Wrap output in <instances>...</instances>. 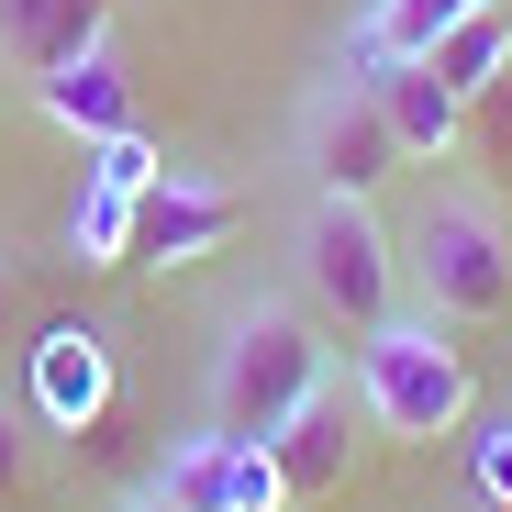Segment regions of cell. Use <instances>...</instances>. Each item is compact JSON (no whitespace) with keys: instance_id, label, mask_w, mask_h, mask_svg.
Here are the masks:
<instances>
[{"instance_id":"1","label":"cell","mask_w":512,"mask_h":512,"mask_svg":"<svg viewBox=\"0 0 512 512\" xmlns=\"http://www.w3.org/2000/svg\"><path fill=\"white\" fill-rule=\"evenodd\" d=\"M334 368H346V357H334V323H323L301 290H245V301H223V323H212L201 423H212V435H256V446H268L301 401L334 390Z\"/></svg>"},{"instance_id":"2","label":"cell","mask_w":512,"mask_h":512,"mask_svg":"<svg viewBox=\"0 0 512 512\" xmlns=\"http://www.w3.org/2000/svg\"><path fill=\"white\" fill-rule=\"evenodd\" d=\"M346 401L368 412V435H401V446H435V435H468V423H479V379L446 346L435 312L368 323L346 346Z\"/></svg>"},{"instance_id":"3","label":"cell","mask_w":512,"mask_h":512,"mask_svg":"<svg viewBox=\"0 0 512 512\" xmlns=\"http://www.w3.org/2000/svg\"><path fill=\"white\" fill-rule=\"evenodd\" d=\"M401 279L435 323H501L512 312V223L490 190H423L401 234Z\"/></svg>"},{"instance_id":"4","label":"cell","mask_w":512,"mask_h":512,"mask_svg":"<svg viewBox=\"0 0 512 512\" xmlns=\"http://www.w3.org/2000/svg\"><path fill=\"white\" fill-rule=\"evenodd\" d=\"M290 290L334 323V334H368V323H390L401 312V234L379 223V201H301V223H290Z\"/></svg>"},{"instance_id":"5","label":"cell","mask_w":512,"mask_h":512,"mask_svg":"<svg viewBox=\"0 0 512 512\" xmlns=\"http://www.w3.org/2000/svg\"><path fill=\"white\" fill-rule=\"evenodd\" d=\"M290 145H301V179H312L323 201H379L390 167H412L401 134H390V112H379V78H368V67L312 78V101H301Z\"/></svg>"},{"instance_id":"6","label":"cell","mask_w":512,"mask_h":512,"mask_svg":"<svg viewBox=\"0 0 512 512\" xmlns=\"http://www.w3.org/2000/svg\"><path fill=\"white\" fill-rule=\"evenodd\" d=\"M145 490H156L167 512H290L268 446H256V435H212V423L167 446V457L145 468Z\"/></svg>"},{"instance_id":"7","label":"cell","mask_w":512,"mask_h":512,"mask_svg":"<svg viewBox=\"0 0 512 512\" xmlns=\"http://www.w3.org/2000/svg\"><path fill=\"white\" fill-rule=\"evenodd\" d=\"M245 223V190L223 179H190V167H156V179L134 190V268H190V256H212L223 234Z\"/></svg>"},{"instance_id":"8","label":"cell","mask_w":512,"mask_h":512,"mask_svg":"<svg viewBox=\"0 0 512 512\" xmlns=\"http://www.w3.org/2000/svg\"><path fill=\"white\" fill-rule=\"evenodd\" d=\"M357 457H368V412H357L346 390L301 401L279 435H268V468H279V490H290V501H334V490L357 479Z\"/></svg>"},{"instance_id":"9","label":"cell","mask_w":512,"mask_h":512,"mask_svg":"<svg viewBox=\"0 0 512 512\" xmlns=\"http://www.w3.org/2000/svg\"><path fill=\"white\" fill-rule=\"evenodd\" d=\"M112 12L123 0H0V67L12 78H56L90 45H112Z\"/></svg>"},{"instance_id":"10","label":"cell","mask_w":512,"mask_h":512,"mask_svg":"<svg viewBox=\"0 0 512 512\" xmlns=\"http://www.w3.org/2000/svg\"><path fill=\"white\" fill-rule=\"evenodd\" d=\"M34 101H45V123H56V134H78V145H123V134H145V123H134V78H123V56H112V45H90L78 67L34 78Z\"/></svg>"},{"instance_id":"11","label":"cell","mask_w":512,"mask_h":512,"mask_svg":"<svg viewBox=\"0 0 512 512\" xmlns=\"http://www.w3.org/2000/svg\"><path fill=\"white\" fill-rule=\"evenodd\" d=\"M368 78H379V112H390V134H401L412 167H446V156L468 145V101L435 90V67H423V56H412V67H368Z\"/></svg>"},{"instance_id":"12","label":"cell","mask_w":512,"mask_h":512,"mask_svg":"<svg viewBox=\"0 0 512 512\" xmlns=\"http://www.w3.org/2000/svg\"><path fill=\"white\" fill-rule=\"evenodd\" d=\"M34 412H45V435H78V423H101V401H112V357H101V334H45V357H34V390H23Z\"/></svg>"},{"instance_id":"13","label":"cell","mask_w":512,"mask_h":512,"mask_svg":"<svg viewBox=\"0 0 512 512\" xmlns=\"http://www.w3.org/2000/svg\"><path fill=\"white\" fill-rule=\"evenodd\" d=\"M468 12L479 0H368V23L346 34L334 67H412V56H435V34H457Z\"/></svg>"},{"instance_id":"14","label":"cell","mask_w":512,"mask_h":512,"mask_svg":"<svg viewBox=\"0 0 512 512\" xmlns=\"http://www.w3.org/2000/svg\"><path fill=\"white\" fill-rule=\"evenodd\" d=\"M423 67H435V90H457V101H479L490 78L512 67V0H479V12H468L457 34H435V56H423Z\"/></svg>"},{"instance_id":"15","label":"cell","mask_w":512,"mask_h":512,"mask_svg":"<svg viewBox=\"0 0 512 512\" xmlns=\"http://www.w3.org/2000/svg\"><path fill=\"white\" fill-rule=\"evenodd\" d=\"M67 245H90V268H123V245H134V190L90 179V201L67 212Z\"/></svg>"},{"instance_id":"16","label":"cell","mask_w":512,"mask_h":512,"mask_svg":"<svg viewBox=\"0 0 512 512\" xmlns=\"http://www.w3.org/2000/svg\"><path fill=\"white\" fill-rule=\"evenodd\" d=\"M34 468H45V412H34L12 379H0V501H23Z\"/></svg>"},{"instance_id":"17","label":"cell","mask_w":512,"mask_h":512,"mask_svg":"<svg viewBox=\"0 0 512 512\" xmlns=\"http://www.w3.org/2000/svg\"><path fill=\"white\" fill-rule=\"evenodd\" d=\"M468 490H479L490 512H512V412H490L479 435H468Z\"/></svg>"},{"instance_id":"18","label":"cell","mask_w":512,"mask_h":512,"mask_svg":"<svg viewBox=\"0 0 512 512\" xmlns=\"http://www.w3.org/2000/svg\"><path fill=\"white\" fill-rule=\"evenodd\" d=\"M468 134H479V145H490V156H501V145H512V67H501V78H490V90H479V101H468Z\"/></svg>"},{"instance_id":"19","label":"cell","mask_w":512,"mask_h":512,"mask_svg":"<svg viewBox=\"0 0 512 512\" xmlns=\"http://www.w3.org/2000/svg\"><path fill=\"white\" fill-rule=\"evenodd\" d=\"M12 346H23V256L0 245V357H12Z\"/></svg>"},{"instance_id":"20","label":"cell","mask_w":512,"mask_h":512,"mask_svg":"<svg viewBox=\"0 0 512 512\" xmlns=\"http://www.w3.org/2000/svg\"><path fill=\"white\" fill-rule=\"evenodd\" d=\"M123 512H167V501H156V490H134V501H123Z\"/></svg>"}]
</instances>
